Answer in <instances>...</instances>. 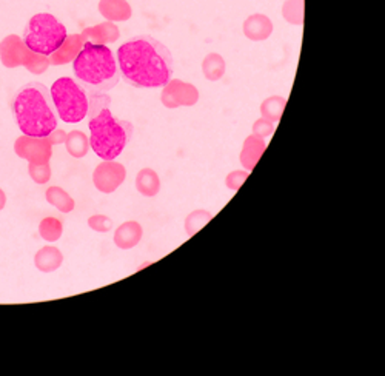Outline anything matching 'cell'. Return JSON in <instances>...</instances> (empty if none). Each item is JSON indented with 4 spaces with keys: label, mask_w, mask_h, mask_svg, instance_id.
Returning <instances> with one entry per match:
<instances>
[{
    "label": "cell",
    "mask_w": 385,
    "mask_h": 376,
    "mask_svg": "<svg viewBox=\"0 0 385 376\" xmlns=\"http://www.w3.org/2000/svg\"><path fill=\"white\" fill-rule=\"evenodd\" d=\"M51 98L59 119L66 123L82 122L88 113V94L74 77H61L51 85Z\"/></svg>",
    "instance_id": "obj_6"
},
{
    "label": "cell",
    "mask_w": 385,
    "mask_h": 376,
    "mask_svg": "<svg viewBox=\"0 0 385 376\" xmlns=\"http://www.w3.org/2000/svg\"><path fill=\"white\" fill-rule=\"evenodd\" d=\"M3 205H5V193L2 190H0V210L3 209Z\"/></svg>",
    "instance_id": "obj_7"
},
{
    "label": "cell",
    "mask_w": 385,
    "mask_h": 376,
    "mask_svg": "<svg viewBox=\"0 0 385 376\" xmlns=\"http://www.w3.org/2000/svg\"><path fill=\"white\" fill-rule=\"evenodd\" d=\"M68 33L56 16L50 13H37L29 19L24 31V43L33 53L51 56L61 50Z\"/></svg>",
    "instance_id": "obj_5"
},
{
    "label": "cell",
    "mask_w": 385,
    "mask_h": 376,
    "mask_svg": "<svg viewBox=\"0 0 385 376\" xmlns=\"http://www.w3.org/2000/svg\"><path fill=\"white\" fill-rule=\"evenodd\" d=\"M74 79L88 96L103 94L119 84L121 71L113 51L102 43L85 42L73 62Z\"/></svg>",
    "instance_id": "obj_4"
},
{
    "label": "cell",
    "mask_w": 385,
    "mask_h": 376,
    "mask_svg": "<svg viewBox=\"0 0 385 376\" xmlns=\"http://www.w3.org/2000/svg\"><path fill=\"white\" fill-rule=\"evenodd\" d=\"M121 77L135 88H164L174 75L173 54L150 34L135 36L117 48Z\"/></svg>",
    "instance_id": "obj_1"
},
{
    "label": "cell",
    "mask_w": 385,
    "mask_h": 376,
    "mask_svg": "<svg viewBox=\"0 0 385 376\" xmlns=\"http://www.w3.org/2000/svg\"><path fill=\"white\" fill-rule=\"evenodd\" d=\"M13 112L20 131L27 137L43 139L57 128L59 116L48 87L28 82L13 98Z\"/></svg>",
    "instance_id": "obj_3"
},
{
    "label": "cell",
    "mask_w": 385,
    "mask_h": 376,
    "mask_svg": "<svg viewBox=\"0 0 385 376\" xmlns=\"http://www.w3.org/2000/svg\"><path fill=\"white\" fill-rule=\"evenodd\" d=\"M86 116L93 151L103 160H114L131 141L133 123L111 113V98L107 93L88 96Z\"/></svg>",
    "instance_id": "obj_2"
}]
</instances>
